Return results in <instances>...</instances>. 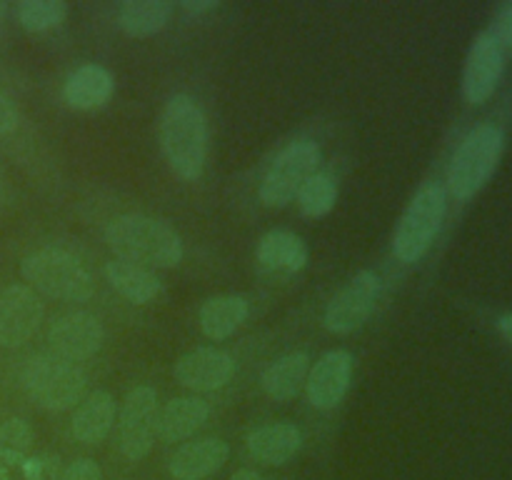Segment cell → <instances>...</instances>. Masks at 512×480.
<instances>
[{
  "mask_svg": "<svg viewBox=\"0 0 512 480\" xmlns=\"http://www.w3.org/2000/svg\"><path fill=\"white\" fill-rule=\"evenodd\" d=\"M20 273L40 293L60 300H88L95 283L90 270L73 253L60 248H43L20 263Z\"/></svg>",
  "mask_w": 512,
  "mask_h": 480,
  "instance_id": "obj_5",
  "label": "cell"
},
{
  "mask_svg": "<svg viewBox=\"0 0 512 480\" xmlns=\"http://www.w3.org/2000/svg\"><path fill=\"white\" fill-rule=\"evenodd\" d=\"M58 460L45 458V455H38V458H25L23 465H20L18 480H60Z\"/></svg>",
  "mask_w": 512,
  "mask_h": 480,
  "instance_id": "obj_28",
  "label": "cell"
},
{
  "mask_svg": "<svg viewBox=\"0 0 512 480\" xmlns=\"http://www.w3.org/2000/svg\"><path fill=\"white\" fill-rule=\"evenodd\" d=\"M85 385L83 370L58 355H38L23 368L25 393L45 410L73 408L83 398Z\"/></svg>",
  "mask_w": 512,
  "mask_h": 480,
  "instance_id": "obj_6",
  "label": "cell"
},
{
  "mask_svg": "<svg viewBox=\"0 0 512 480\" xmlns=\"http://www.w3.org/2000/svg\"><path fill=\"white\" fill-rule=\"evenodd\" d=\"M105 278L123 298H128L135 305L150 303L163 290V283H160L153 270L128 263V260H110V263H105Z\"/></svg>",
  "mask_w": 512,
  "mask_h": 480,
  "instance_id": "obj_19",
  "label": "cell"
},
{
  "mask_svg": "<svg viewBox=\"0 0 512 480\" xmlns=\"http://www.w3.org/2000/svg\"><path fill=\"white\" fill-rule=\"evenodd\" d=\"M303 445V433L290 423H273L253 430L248 435V450L255 460L265 465H283L295 458Z\"/></svg>",
  "mask_w": 512,
  "mask_h": 480,
  "instance_id": "obj_18",
  "label": "cell"
},
{
  "mask_svg": "<svg viewBox=\"0 0 512 480\" xmlns=\"http://www.w3.org/2000/svg\"><path fill=\"white\" fill-rule=\"evenodd\" d=\"M498 328H500V333H503V338L512 345V313L503 315V318L498 320Z\"/></svg>",
  "mask_w": 512,
  "mask_h": 480,
  "instance_id": "obj_34",
  "label": "cell"
},
{
  "mask_svg": "<svg viewBox=\"0 0 512 480\" xmlns=\"http://www.w3.org/2000/svg\"><path fill=\"white\" fill-rule=\"evenodd\" d=\"M160 145L170 168L183 180H198L208 158V120L190 95L168 100L160 115Z\"/></svg>",
  "mask_w": 512,
  "mask_h": 480,
  "instance_id": "obj_1",
  "label": "cell"
},
{
  "mask_svg": "<svg viewBox=\"0 0 512 480\" xmlns=\"http://www.w3.org/2000/svg\"><path fill=\"white\" fill-rule=\"evenodd\" d=\"M495 35V40L500 43V48L512 50V3L505 5L498 13V20H495V28L490 30Z\"/></svg>",
  "mask_w": 512,
  "mask_h": 480,
  "instance_id": "obj_30",
  "label": "cell"
},
{
  "mask_svg": "<svg viewBox=\"0 0 512 480\" xmlns=\"http://www.w3.org/2000/svg\"><path fill=\"white\" fill-rule=\"evenodd\" d=\"M448 213V195L440 185L430 183L415 193L405 208L393 235V253L403 263H418L438 238Z\"/></svg>",
  "mask_w": 512,
  "mask_h": 480,
  "instance_id": "obj_4",
  "label": "cell"
},
{
  "mask_svg": "<svg viewBox=\"0 0 512 480\" xmlns=\"http://www.w3.org/2000/svg\"><path fill=\"white\" fill-rule=\"evenodd\" d=\"M323 163L320 145L313 140H295L288 148L280 150L270 163L268 173L260 180V200L268 208H283L298 198L300 188L310 175L318 173Z\"/></svg>",
  "mask_w": 512,
  "mask_h": 480,
  "instance_id": "obj_7",
  "label": "cell"
},
{
  "mask_svg": "<svg viewBox=\"0 0 512 480\" xmlns=\"http://www.w3.org/2000/svg\"><path fill=\"white\" fill-rule=\"evenodd\" d=\"M113 88L115 83L110 70H105L98 63H88L65 80L63 98L75 110H95L108 103Z\"/></svg>",
  "mask_w": 512,
  "mask_h": 480,
  "instance_id": "obj_16",
  "label": "cell"
},
{
  "mask_svg": "<svg viewBox=\"0 0 512 480\" xmlns=\"http://www.w3.org/2000/svg\"><path fill=\"white\" fill-rule=\"evenodd\" d=\"M210 408L198 398H175L158 413V438L163 443L185 440L208 420Z\"/></svg>",
  "mask_w": 512,
  "mask_h": 480,
  "instance_id": "obj_21",
  "label": "cell"
},
{
  "mask_svg": "<svg viewBox=\"0 0 512 480\" xmlns=\"http://www.w3.org/2000/svg\"><path fill=\"white\" fill-rule=\"evenodd\" d=\"M30 445H33V430H30V425L25 420L10 418L5 423H0V453L25 458Z\"/></svg>",
  "mask_w": 512,
  "mask_h": 480,
  "instance_id": "obj_27",
  "label": "cell"
},
{
  "mask_svg": "<svg viewBox=\"0 0 512 480\" xmlns=\"http://www.w3.org/2000/svg\"><path fill=\"white\" fill-rule=\"evenodd\" d=\"M505 150V135L498 125H478L465 135L448 168V188L458 200H470L485 188Z\"/></svg>",
  "mask_w": 512,
  "mask_h": 480,
  "instance_id": "obj_3",
  "label": "cell"
},
{
  "mask_svg": "<svg viewBox=\"0 0 512 480\" xmlns=\"http://www.w3.org/2000/svg\"><path fill=\"white\" fill-rule=\"evenodd\" d=\"M380 298V278L373 270H360L335 293L325 308L323 323L330 333L348 335L373 315Z\"/></svg>",
  "mask_w": 512,
  "mask_h": 480,
  "instance_id": "obj_9",
  "label": "cell"
},
{
  "mask_svg": "<svg viewBox=\"0 0 512 480\" xmlns=\"http://www.w3.org/2000/svg\"><path fill=\"white\" fill-rule=\"evenodd\" d=\"M60 480H103V475H100V468L95 460L80 458L68 465V470H65Z\"/></svg>",
  "mask_w": 512,
  "mask_h": 480,
  "instance_id": "obj_29",
  "label": "cell"
},
{
  "mask_svg": "<svg viewBox=\"0 0 512 480\" xmlns=\"http://www.w3.org/2000/svg\"><path fill=\"white\" fill-rule=\"evenodd\" d=\"M25 458L10 453H0V480H18L20 465Z\"/></svg>",
  "mask_w": 512,
  "mask_h": 480,
  "instance_id": "obj_32",
  "label": "cell"
},
{
  "mask_svg": "<svg viewBox=\"0 0 512 480\" xmlns=\"http://www.w3.org/2000/svg\"><path fill=\"white\" fill-rule=\"evenodd\" d=\"M308 380V355L288 353L265 368L260 385L273 400H290Z\"/></svg>",
  "mask_w": 512,
  "mask_h": 480,
  "instance_id": "obj_23",
  "label": "cell"
},
{
  "mask_svg": "<svg viewBox=\"0 0 512 480\" xmlns=\"http://www.w3.org/2000/svg\"><path fill=\"white\" fill-rule=\"evenodd\" d=\"M353 378V355L348 350H330L308 373V400L320 410H330L345 398Z\"/></svg>",
  "mask_w": 512,
  "mask_h": 480,
  "instance_id": "obj_13",
  "label": "cell"
},
{
  "mask_svg": "<svg viewBox=\"0 0 512 480\" xmlns=\"http://www.w3.org/2000/svg\"><path fill=\"white\" fill-rule=\"evenodd\" d=\"M105 240L120 260L143 268H175L183 260L180 235L150 215H120L105 228Z\"/></svg>",
  "mask_w": 512,
  "mask_h": 480,
  "instance_id": "obj_2",
  "label": "cell"
},
{
  "mask_svg": "<svg viewBox=\"0 0 512 480\" xmlns=\"http://www.w3.org/2000/svg\"><path fill=\"white\" fill-rule=\"evenodd\" d=\"M235 373L233 355L220 348H195L175 363V380L193 390L223 388Z\"/></svg>",
  "mask_w": 512,
  "mask_h": 480,
  "instance_id": "obj_14",
  "label": "cell"
},
{
  "mask_svg": "<svg viewBox=\"0 0 512 480\" xmlns=\"http://www.w3.org/2000/svg\"><path fill=\"white\" fill-rule=\"evenodd\" d=\"M43 320V303L28 285H8L0 293V345L20 348Z\"/></svg>",
  "mask_w": 512,
  "mask_h": 480,
  "instance_id": "obj_11",
  "label": "cell"
},
{
  "mask_svg": "<svg viewBox=\"0 0 512 480\" xmlns=\"http://www.w3.org/2000/svg\"><path fill=\"white\" fill-rule=\"evenodd\" d=\"M233 480H265V478H260L258 473H253V470H238V473L233 475Z\"/></svg>",
  "mask_w": 512,
  "mask_h": 480,
  "instance_id": "obj_35",
  "label": "cell"
},
{
  "mask_svg": "<svg viewBox=\"0 0 512 480\" xmlns=\"http://www.w3.org/2000/svg\"><path fill=\"white\" fill-rule=\"evenodd\" d=\"M248 318V300L240 295H215L200 308V328L208 338L223 340L233 335Z\"/></svg>",
  "mask_w": 512,
  "mask_h": 480,
  "instance_id": "obj_22",
  "label": "cell"
},
{
  "mask_svg": "<svg viewBox=\"0 0 512 480\" xmlns=\"http://www.w3.org/2000/svg\"><path fill=\"white\" fill-rule=\"evenodd\" d=\"M173 5L165 0H125L118 10V25L130 38H150L165 28Z\"/></svg>",
  "mask_w": 512,
  "mask_h": 480,
  "instance_id": "obj_24",
  "label": "cell"
},
{
  "mask_svg": "<svg viewBox=\"0 0 512 480\" xmlns=\"http://www.w3.org/2000/svg\"><path fill=\"white\" fill-rule=\"evenodd\" d=\"M5 13H8V5H5L3 0H0V23H3V20H5Z\"/></svg>",
  "mask_w": 512,
  "mask_h": 480,
  "instance_id": "obj_36",
  "label": "cell"
},
{
  "mask_svg": "<svg viewBox=\"0 0 512 480\" xmlns=\"http://www.w3.org/2000/svg\"><path fill=\"white\" fill-rule=\"evenodd\" d=\"M230 448L225 440L220 438H203L193 440V443H185L183 448H178L170 458L168 470L173 478L178 480H200L213 475L215 470H220L228 460Z\"/></svg>",
  "mask_w": 512,
  "mask_h": 480,
  "instance_id": "obj_15",
  "label": "cell"
},
{
  "mask_svg": "<svg viewBox=\"0 0 512 480\" xmlns=\"http://www.w3.org/2000/svg\"><path fill=\"white\" fill-rule=\"evenodd\" d=\"M158 395L148 385H138L123 400L118 418L120 450L125 458L140 460L150 453L158 435Z\"/></svg>",
  "mask_w": 512,
  "mask_h": 480,
  "instance_id": "obj_8",
  "label": "cell"
},
{
  "mask_svg": "<svg viewBox=\"0 0 512 480\" xmlns=\"http://www.w3.org/2000/svg\"><path fill=\"white\" fill-rule=\"evenodd\" d=\"M68 15V5L63 0H23L18 5V20L30 33L58 28Z\"/></svg>",
  "mask_w": 512,
  "mask_h": 480,
  "instance_id": "obj_26",
  "label": "cell"
},
{
  "mask_svg": "<svg viewBox=\"0 0 512 480\" xmlns=\"http://www.w3.org/2000/svg\"><path fill=\"white\" fill-rule=\"evenodd\" d=\"M115 420V400L113 395L98 390V393H90L83 403L78 405L73 415V435L80 443L95 445L100 440H105V435L110 433Z\"/></svg>",
  "mask_w": 512,
  "mask_h": 480,
  "instance_id": "obj_20",
  "label": "cell"
},
{
  "mask_svg": "<svg viewBox=\"0 0 512 480\" xmlns=\"http://www.w3.org/2000/svg\"><path fill=\"white\" fill-rule=\"evenodd\" d=\"M18 128V108L5 93H0V135H8Z\"/></svg>",
  "mask_w": 512,
  "mask_h": 480,
  "instance_id": "obj_31",
  "label": "cell"
},
{
  "mask_svg": "<svg viewBox=\"0 0 512 480\" xmlns=\"http://www.w3.org/2000/svg\"><path fill=\"white\" fill-rule=\"evenodd\" d=\"M103 338V325H100V320L90 313L63 315V318H58L50 325L48 333L53 353L58 355V358L70 360V363L85 360L90 358V355L98 353L100 345H103Z\"/></svg>",
  "mask_w": 512,
  "mask_h": 480,
  "instance_id": "obj_12",
  "label": "cell"
},
{
  "mask_svg": "<svg viewBox=\"0 0 512 480\" xmlns=\"http://www.w3.org/2000/svg\"><path fill=\"white\" fill-rule=\"evenodd\" d=\"M505 68V50L495 40V35L480 33L470 45L468 60L463 70V95L468 103L483 105L498 88Z\"/></svg>",
  "mask_w": 512,
  "mask_h": 480,
  "instance_id": "obj_10",
  "label": "cell"
},
{
  "mask_svg": "<svg viewBox=\"0 0 512 480\" xmlns=\"http://www.w3.org/2000/svg\"><path fill=\"white\" fill-rule=\"evenodd\" d=\"M258 263L270 273H298L308 263V245L290 230H270L258 243Z\"/></svg>",
  "mask_w": 512,
  "mask_h": 480,
  "instance_id": "obj_17",
  "label": "cell"
},
{
  "mask_svg": "<svg viewBox=\"0 0 512 480\" xmlns=\"http://www.w3.org/2000/svg\"><path fill=\"white\" fill-rule=\"evenodd\" d=\"M295 200H298L303 215H308V218H323V215H328L335 208L338 183H335V178L330 173L318 170V173L305 180V185L300 188Z\"/></svg>",
  "mask_w": 512,
  "mask_h": 480,
  "instance_id": "obj_25",
  "label": "cell"
},
{
  "mask_svg": "<svg viewBox=\"0 0 512 480\" xmlns=\"http://www.w3.org/2000/svg\"><path fill=\"white\" fill-rule=\"evenodd\" d=\"M218 5H220L218 0H185L183 8L188 10V13L200 15V13H208V10H215Z\"/></svg>",
  "mask_w": 512,
  "mask_h": 480,
  "instance_id": "obj_33",
  "label": "cell"
}]
</instances>
